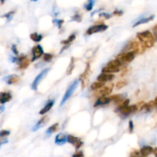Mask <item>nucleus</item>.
<instances>
[{
	"mask_svg": "<svg viewBox=\"0 0 157 157\" xmlns=\"http://www.w3.org/2000/svg\"><path fill=\"white\" fill-rule=\"evenodd\" d=\"M137 38H139L140 42H142L147 48H151L154 44V38L150 31L139 32L137 34Z\"/></svg>",
	"mask_w": 157,
	"mask_h": 157,
	"instance_id": "obj_1",
	"label": "nucleus"
},
{
	"mask_svg": "<svg viewBox=\"0 0 157 157\" xmlns=\"http://www.w3.org/2000/svg\"><path fill=\"white\" fill-rule=\"evenodd\" d=\"M146 46L143 44L142 42H139V41H130L127 44L124 48V52H127V51H133L136 54H142L145 52Z\"/></svg>",
	"mask_w": 157,
	"mask_h": 157,
	"instance_id": "obj_2",
	"label": "nucleus"
},
{
	"mask_svg": "<svg viewBox=\"0 0 157 157\" xmlns=\"http://www.w3.org/2000/svg\"><path fill=\"white\" fill-rule=\"evenodd\" d=\"M78 83H79V79L75 80V81H74V82L72 83L70 86H69L68 88H67V90H66L65 94H64V97H63L62 100H61V104H60V106L64 105V104H65L67 101H68L69 98H70L73 95V94L75 93V90H76V88L78 87Z\"/></svg>",
	"mask_w": 157,
	"mask_h": 157,
	"instance_id": "obj_3",
	"label": "nucleus"
},
{
	"mask_svg": "<svg viewBox=\"0 0 157 157\" xmlns=\"http://www.w3.org/2000/svg\"><path fill=\"white\" fill-rule=\"evenodd\" d=\"M135 53L133 51H130L128 52H125V53H121L117 57L116 59H117L122 64V65H124L127 63H130L135 58Z\"/></svg>",
	"mask_w": 157,
	"mask_h": 157,
	"instance_id": "obj_4",
	"label": "nucleus"
},
{
	"mask_svg": "<svg viewBox=\"0 0 157 157\" xmlns=\"http://www.w3.org/2000/svg\"><path fill=\"white\" fill-rule=\"evenodd\" d=\"M12 61L17 63L20 69L27 68L29 67V64H30V61L28 58V57L24 56V55L18 57V58H12Z\"/></svg>",
	"mask_w": 157,
	"mask_h": 157,
	"instance_id": "obj_5",
	"label": "nucleus"
},
{
	"mask_svg": "<svg viewBox=\"0 0 157 157\" xmlns=\"http://www.w3.org/2000/svg\"><path fill=\"white\" fill-rule=\"evenodd\" d=\"M90 75V64H87V67H86L85 70H84V73L81 75L79 78V81L81 82V85H82V89L85 87L87 85L89 82V77Z\"/></svg>",
	"mask_w": 157,
	"mask_h": 157,
	"instance_id": "obj_6",
	"label": "nucleus"
},
{
	"mask_svg": "<svg viewBox=\"0 0 157 157\" xmlns=\"http://www.w3.org/2000/svg\"><path fill=\"white\" fill-rule=\"evenodd\" d=\"M49 71H50V68L44 69V70H43L42 71H41V73H40L39 75H38V76H37L36 78H35V80H34V81L32 82V90H36L37 89H38V84H39V83L41 82V81H42L43 78H44V77L47 75V74L48 73Z\"/></svg>",
	"mask_w": 157,
	"mask_h": 157,
	"instance_id": "obj_7",
	"label": "nucleus"
},
{
	"mask_svg": "<svg viewBox=\"0 0 157 157\" xmlns=\"http://www.w3.org/2000/svg\"><path fill=\"white\" fill-rule=\"evenodd\" d=\"M108 29V26L107 25L104 24H99V25H95L91 26L89 28L86 32L87 35H92V34L98 33V32H104Z\"/></svg>",
	"mask_w": 157,
	"mask_h": 157,
	"instance_id": "obj_8",
	"label": "nucleus"
},
{
	"mask_svg": "<svg viewBox=\"0 0 157 157\" xmlns=\"http://www.w3.org/2000/svg\"><path fill=\"white\" fill-rule=\"evenodd\" d=\"M136 111H138V108L136 107V105H131V106H127V107H124V108L121 109V110H119L120 114H121V116H124V117L129 116L131 113H136Z\"/></svg>",
	"mask_w": 157,
	"mask_h": 157,
	"instance_id": "obj_9",
	"label": "nucleus"
},
{
	"mask_svg": "<svg viewBox=\"0 0 157 157\" xmlns=\"http://www.w3.org/2000/svg\"><path fill=\"white\" fill-rule=\"evenodd\" d=\"M32 61H35V60L41 58V57L44 55V50H43L42 47H41L40 44H38V45H35V47H33V48H32Z\"/></svg>",
	"mask_w": 157,
	"mask_h": 157,
	"instance_id": "obj_10",
	"label": "nucleus"
},
{
	"mask_svg": "<svg viewBox=\"0 0 157 157\" xmlns=\"http://www.w3.org/2000/svg\"><path fill=\"white\" fill-rule=\"evenodd\" d=\"M113 84H110L107 86L104 85L102 87L98 89V91L96 93V95H98V96L99 97L107 96V95H109L112 92V90H113Z\"/></svg>",
	"mask_w": 157,
	"mask_h": 157,
	"instance_id": "obj_11",
	"label": "nucleus"
},
{
	"mask_svg": "<svg viewBox=\"0 0 157 157\" xmlns=\"http://www.w3.org/2000/svg\"><path fill=\"white\" fill-rule=\"evenodd\" d=\"M67 142H68L69 144H72L73 146H75L76 150H78V149L81 148L82 147L83 144L82 141L78 137H75V136H72V135H68L67 136Z\"/></svg>",
	"mask_w": 157,
	"mask_h": 157,
	"instance_id": "obj_12",
	"label": "nucleus"
},
{
	"mask_svg": "<svg viewBox=\"0 0 157 157\" xmlns=\"http://www.w3.org/2000/svg\"><path fill=\"white\" fill-rule=\"evenodd\" d=\"M67 135L64 133H58L56 136H55V144L58 146H62L67 142Z\"/></svg>",
	"mask_w": 157,
	"mask_h": 157,
	"instance_id": "obj_13",
	"label": "nucleus"
},
{
	"mask_svg": "<svg viewBox=\"0 0 157 157\" xmlns=\"http://www.w3.org/2000/svg\"><path fill=\"white\" fill-rule=\"evenodd\" d=\"M111 101L110 97H105V96H101L98 99V101L95 102V104H94L95 107H99V106H103L106 105V104H108Z\"/></svg>",
	"mask_w": 157,
	"mask_h": 157,
	"instance_id": "obj_14",
	"label": "nucleus"
},
{
	"mask_svg": "<svg viewBox=\"0 0 157 157\" xmlns=\"http://www.w3.org/2000/svg\"><path fill=\"white\" fill-rule=\"evenodd\" d=\"M114 78V75H111V74L108 73H104L103 72L101 75H100L98 77V81H101V82H107V81H110Z\"/></svg>",
	"mask_w": 157,
	"mask_h": 157,
	"instance_id": "obj_15",
	"label": "nucleus"
},
{
	"mask_svg": "<svg viewBox=\"0 0 157 157\" xmlns=\"http://www.w3.org/2000/svg\"><path fill=\"white\" fill-rule=\"evenodd\" d=\"M4 81L7 83L8 84L11 85V84H14L18 83L20 81V78L16 75H11L9 76L6 77L4 78Z\"/></svg>",
	"mask_w": 157,
	"mask_h": 157,
	"instance_id": "obj_16",
	"label": "nucleus"
},
{
	"mask_svg": "<svg viewBox=\"0 0 157 157\" xmlns=\"http://www.w3.org/2000/svg\"><path fill=\"white\" fill-rule=\"evenodd\" d=\"M48 121V117L45 116L44 117H42L41 120L38 121V122L37 123L35 126H34L33 129H32V131H37V130H38L40 128L44 127Z\"/></svg>",
	"mask_w": 157,
	"mask_h": 157,
	"instance_id": "obj_17",
	"label": "nucleus"
},
{
	"mask_svg": "<svg viewBox=\"0 0 157 157\" xmlns=\"http://www.w3.org/2000/svg\"><path fill=\"white\" fill-rule=\"evenodd\" d=\"M12 99V94L9 92H1L0 93V104H4L9 102Z\"/></svg>",
	"mask_w": 157,
	"mask_h": 157,
	"instance_id": "obj_18",
	"label": "nucleus"
},
{
	"mask_svg": "<svg viewBox=\"0 0 157 157\" xmlns=\"http://www.w3.org/2000/svg\"><path fill=\"white\" fill-rule=\"evenodd\" d=\"M54 104H55V101H53V100H49L47 104H46V105L40 110V114H45L46 113H48L51 110V108H52Z\"/></svg>",
	"mask_w": 157,
	"mask_h": 157,
	"instance_id": "obj_19",
	"label": "nucleus"
},
{
	"mask_svg": "<svg viewBox=\"0 0 157 157\" xmlns=\"http://www.w3.org/2000/svg\"><path fill=\"white\" fill-rule=\"evenodd\" d=\"M125 97H126V94H122L113 95V96L110 97V100H111V101H113L115 104H119L121 101H124Z\"/></svg>",
	"mask_w": 157,
	"mask_h": 157,
	"instance_id": "obj_20",
	"label": "nucleus"
},
{
	"mask_svg": "<svg viewBox=\"0 0 157 157\" xmlns=\"http://www.w3.org/2000/svg\"><path fill=\"white\" fill-rule=\"evenodd\" d=\"M153 152V148L151 147H149V146H146L144 147L140 150V154L144 156H147L149 155L152 154Z\"/></svg>",
	"mask_w": 157,
	"mask_h": 157,
	"instance_id": "obj_21",
	"label": "nucleus"
},
{
	"mask_svg": "<svg viewBox=\"0 0 157 157\" xmlns=\"http://www.w3.org/2000/svg\"><path fill=\"white\" fill-rule=\"evenodd\" d=\"M119 71H120L119 67H111V66H108V65L103 67L102 69V72H104V73H108V74L117 73V72Z\"/></svg>",
	"mask_w": 157,
	"mask_h": 157,
	"instance_id": "obj_22",
	"label": "nucleus"
},
{
	"mask_svg": "<svg viewBox=\"0 0 157 157\" xmlns=\"http://www.w3.org/2000/svg\"><path fill=\"white\" fill-rule=\"evenodd\" d=\"M154 18V15H150V16L147 17V18H142V19H140V21H138L137 22L135 23L134 25H133V27H136V26L140 25H142V24H145V23H147L149 22V21H152V20Z\"/></svg>",
	"mask_w": 157,
	"mask_h": 157,
	"instance_id": "obj_23",
	"label": "nucleus"
},
{
	"mask_svg": "<svg viewBox=\"0 0 157 157\" xmlns=\"http://www.w3.org/2000/svg\"><path fill=\"white\" fill-rule=\"evenodd\" d=\"M30 38L32 40V41H35V42H39L40 41H41V39L43 38L42 35L41 34H38L36 32L35 33H32L30 35Z\"/></svg>",
	"mask_w": 157,
	"mask_h": 157,
	"instance_id": "obj_24",
	"label": "nucleus"
},
{
	"mask_svg": "<svg viewBox=\"0 0 157 157\" xmlns=\"http://www.w3.org/2000/svg\"><path fill=\"white\" fill-rule=\"evenodd\" d=\"M94 3H95V0H87V2L84 4V7L87 12H90L93 9L94 6Z\"/></svg>",
	"mask_w": 157,
	"mask_h": 157,
	"instance_id": "obj_25",
	"label": "nucleus"
},
{
	"mask_svg": "<svg viewBox=\"0 0 157 157\" xmlns=\"http://www.w3.org/2000/svg\"><path fill=\"white\" fill-rule=\"evenodd\" d=\"M129 103H130V100H129V99H126V100H124V101H122L119 104V106H118V107L117 108V110H115V111L118 112L119 110H121V109H123V108H124V107H127V106L129 105Z\"/></svg>",
	"mask_w": 157,
	"mask_h": 157,
	"instance_id": "obj_26",
	"label": "nucleus"
},
{
	"mask_svg": "<svg viewBox=\"0 0 157 157\" xmlns=\"http://www.w3.org/2000/svg\"><path fill=\"white\" fill-rule=\"evenodd\" d=\"M75 38H76V35H75V34H71V35L70 36L67 38V39L64 40V41H61V44H64V45H67V44H68L69 45V44H70L72 41H75Z\"/></svg>",
	"mask_w": 157,
	"mask_h": 157,
	"instance_id": "obj_27",
	"label": "nucleus"
},
{
	"mask_svg": "<svg viewBox=\"0 0 157 157\" xmlns=\"http://www.w3.org/2000/svg\"><path fill=\"white\" fill-rule=\"evenodd\" d=\"M104 85V82H101V81H98V82H94L90 85V89L93 90H96L102 87Z\"/></svg>",
	"mask_w": 157,
	"mask_h": 157,
	"instance_id": "obj_28",
	"label": "nucleus"
},
{
	"mask_svg": "<svg viewBox=\"0 0 157 157\" xmlns=\"http://www.w3.org/2000/svg\"><path fill=\"white\" fill-rule=\"evenodd\" d=\"M58 123H56V124H53V125H52L47 130V131H46V134L48 135V136H50V135L52 134V133H53L54 132L56 131L57 129H58Z\"/></svg>",
	"mask_w": 157,
	"mask_h": 157,
	"instance_id": "obj_29",
	"label": "nucleus"
},
{
	"mask_svg": "<svg viewBox=\"0 0 157 157\" xmlns=\"http://www.w3.org/2000/svg\"><path fill=\"white\" fill-rule=\"evenodd\" d=\"M75 58H71V62L69 64L68 67H67V75H70L72 73L74 70V67H75Z\"/></svg>",
	"mask_w": 157,
	"mask_h": 157,
	"instance_id": "obj_30",
	"label": "nucleus"
},
{
	"mask_svg": "<svg viewBox=\"0 0 157 157\" xmlns=\"http://www.w3.org/2000/svg\"><path fill=\"white\" fill-rule=\"evenodd\" d=\"M107 65L111 66V67H119L120 68V67L122 66V64H121L117 59H115V60H113V61H110Z\"/></svg>",
	"mask_w": 157,
	"mask_h": 157,
	"instance_id": "obj_31",
	"label": "nucleus"
},
{
	"mask_svg": "<svg viewBox=\"0 0 157 157\" xmlns=\"http://www.w3.org/2000/svg\"><path fill=\"white\" fill-rule=\"evenodd\" d=\"M127 84V81L126 80H122V81H118L116 84V88L117 89H121L123 88L124 87H125Z\"/></svg>",
	"mask_w": 157,
	"mask_h": 157,
	"instance_id": "obj_32",
	"label": "nucleus"
},
{
	"mask_svg": "<svg viewBox=\"0 0 157 157\" xmlns=\"http://www.w3.org/2000/svg\"><path fill=\"white\" fill-rule=\"evenodd\" d=\"M53 57H54L53 55H52V54L46 53V54H44L43 59H44V61H46V62H50V61L52 60V58H53Z\"/></svg>",
	"mask_w": 157,
	"mask_h": 157,
	"instance_id": "obj_33",
	"label": "nucleus"
},
{
	"mask_svg": "<svg viewBox=\"0 0 157 157\" xmlns=\"http://www.w3.org/2000/svg\"><path fill=\"white\" fill-rule=\"evenodd\" d=\"M52 21H53L54 24H55L58 26V29H61L62 25L64 24V20L63 19H54Z\"/></svg>",
	"mask_w": 157,
	"mask_h": 157,
	"instance_id": "obj_34",
	"label": "nucleus"
},
{
	"mask_svg": "<svg viewBox=\"0 0 157 157\" xmlns=\"http://www.w3.org/2000/svg\"><path fill=\"white\" fill-rule=\"evenodd\" d=\"M14 14H15V11H12V12H8L7 14H6V15H3V17H5V18H7V21H10L11 19L12 18V17H13Z\"/></svg>",
	"mask_w": 157,
	"mask_h": 157,
	"instance_id": "obj_35",
	"label": "nucleus"
},
{
	"mask_svg": "<svg viewBox=\"0 0 157 157\" xmlns=\"http://www.w3.org/2000/svg\"><path fill=\"white\" fill-rule=\"evenodd\" d=\"M81 20H82V18H81V16L79 14H76L73 17H71V21H77V22H81Z\"/></svg>",
	"mask_w": 157,
	"mask_h": 157,
	"instance_id": "obj_36",
	"label": "nucleus"
},
{
	"mask_svg": "<svg viewBox=\"0 0 157 157\" xmlns=\"http://www.w3.org/2000/svg\"><path fill=\"white\" fill-rule=\"evenodd\" d=\"M100 17H102V18H105V19H109L112 17V15L108 13H106V12H101V13L99 14Z\"/></svg>",
	"mask_w": 157,
	"mask_h": 157,
	"instance_id": "obj_37",
	"label": "nucleus"
},
{
	"mask_svg": "<svg viewBox=\"0 0 157 157\" xmlns=\"http://www.w3.org/2000/svg\"><path fill=\"white\" fill-rule=\"evenodd\" d=\"M10 134V131H9V130H1L0 131V136H3V137H6V136H8Z\"/></svg>",
	"mask_w": 157,
	"mask_h": 157,
	"instance_id": "obj_38",
	"label": "nucleus"
},
{
	"mask_svg": "<svg viewBox=\"0 0 157 157\" xmlns=\"http://www.w3.org/2000/svg\"><path fill=\"white\" fill-rule=\"evenodd\" d=\"M133 127H134L133 122L132 121H129V131H130V133H132L133 131Z\"/></svg>",
	"mask_w": 157,
	"mask_h": 157,
	"instance_id": "obj_39",
	"label": "nucleus"
},
{
	"mask_svg": "<svg viewBox=\"0 0 157 157\" xmlns=\"http://www.w3.org/2000/svg\"><path fill=\"white\" fill-rule=\"evenodd\" d=\"M113 14L114 15H117V16H121V15L124 14V12H123L122 10H117H117H115L114 12H113Z\"/></svg>",
	"mask_w": 157,
	"mask_h": 157,
	"instance_id": "obj_40",
	"label": "nucleus"
},
{
	"mask_svg": "<svg viewBox=\"0 0 157 157\" xmlns=\"http://www.w3.org/2000/svg\"><path fill=\"white\" fill-rule=\"evenodd\" d=\"M12 52H13V53L15 54V55H18V49H17V47H16V45H15V44H12Z\"/></svg>",
	"mask_w": 157,
	"mask_h": 157,
	"instance_id": "obj_41",
	"label": "nucleus"
},
{
	"mask_svg": "<svg viewBox=\"0 0 157 157\" xmlns=\"http://www.w3.org/2000/svg\"><path fill=\"white\" fill-rule=\"evenodd\" d=\"M128 71H129V68L127 67H124V68L122 69V73H121V77H124V75H126V74L128 73Z\"/></svg>",
	"mask_w": 157,
	"mask_h": 157,
	"instance_id": "obj_42",
	"label": "nucleus"
},
{
	"mask_svg": "<svg viewBox=\"0 0 157 157\" xmlns=\"http://www.w3.org/2000/svg\"><path fill=\"white\" fill-rule=\"evenodd\" d=\"M8 140L6 139V137H3V136H0V144H3L7 143Z\"/></svg>",
	"mask_w": 157,
	"mask_h": 157,
	"instance_id": "obj_43",
	"label": "nucleus"
},
{
	"mask_svg": "<svg viewBox=\"0 0 157 157\" xmlns=\"http://www.w3.org/2000/svg\"><path fill=\"white\" fill-rule=\"evenodd\" d=\"M73 156L74 157H83L84 156V153H83L81 151H80L79 153H75V154H74Z\"/></svg>",
	"mask_w": 157,
	"mask_h": 157,
	"instance_id": "obj_44",
	"label": "nucleus"
},
{
	"mask_svg": "<svg viewBox=\"0 0 157 157\" xmlns=\"http://www.w3.org/2000/svg\"><path fill=\"white\" fill-rule=\"evenodd\" d=\"M153 34H154L155 38H156L157 41V24L155 25V27L153 28Z\"/></svg>",
	"mask_w": 157,
	"mask_h": 157,
	"instance_id": "obj_45",
	"label": "nucleus"
},
{
	"mask_svg": "<svg viewBox=\"0 0 157 157\" xmlns=\"http://www.w3.org/2000/svg\"><path fill=\"white\" fill-rule=\"evenodd\" d=\"M140 155V153L138 151H135L134 153H131V155H130V156H139Z\"/></svg>",
	"mask_w": 157,
	"mask_h": 157,
	"instance_id": "obj_46",
	"label": "nucleus"
},
{
	"mask_svg": "<svg viewBox=\"0 0 157 157\" xmlns=\"http://www.w3.org/2000/svg\"><path fill=\"white\" fill-rule=\"evenodd\" d=\"M4 110H5L4 106H1V107H0V113H2V112L4 111Z\"/></svg>",
	"mask_w": 157,
	"mask_h": 157,
	"instance_id": "obj_47",
	"label": "nucleus"
},
{
	"mask_svg": "<svg viewBox=\"0 0 157 157\" xmlns=\"http://www.w3.org/2000/svg\"><path fill=\"white\" fill-rule=\"evenodd\" d=\"M153 153H154V154H155V156H157V148H155V149H153Z\"/></svg>",
	"mask_w": 157,
	"mask_h": 157,
	"instance_id": "obj_48",
	"label": "nucleus"
},
{
	"mask_svg": "<svg viewBox=\"0 0 157 157\" xmlns=\"http://www.w3.org/2000/svg\"><path fill=\"white\" fill-rule=\"evenodd\" d=\"M153 103H154V105H155V107H157V97L156 99L153 101Z\"/></svg>",
	"mask_w": 157,
	"mask_h": 157,
	"instance_id": "obj_49",
	"label": "nucleus"
},
{
	"mask_svg": "<svg viewBox=\"0 0 157 157\" xmlns=\"http://www.w3.org/2000/svg\"><path fill=\"white\" fill-rule=\"evenodd\" d=\"M5 1H6V0H0V2H1L2 4V3H4Z\"/></svg>",
	"mask_w": 157,
	"mask_h": 157,
	"instance_id": "obj_50",
	"label": "nucleus"
},
{
	"mask_svg": "<svg viewBox=\"0 0 157 157\" xmlns=\"http://www.w3.org/2000/svg\"><path fill=\"white\" fill-rule=\"evenodd\" d=\"M38 0H31V2H37Z\"/></svg>",
	"mask_w": 157,
	"mask_h": 157,
	"instance_id": "obj_51",
	"label": "nucleus"
}]
</instances>
